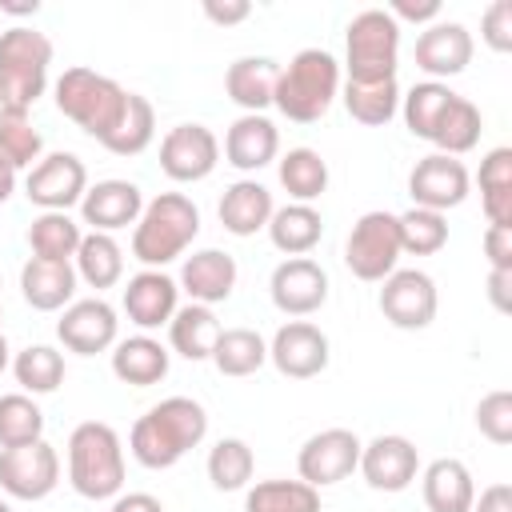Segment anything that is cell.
<instances>
[{"label": "cell", "mask_w": 512, "mask_h": 512, "mask_svg": "<svg viewBox=\"0 0 512 512\" xmlns=\"http://www.w3.org/2000/svg\"><path fill=\"white\" fill-rule=\"evenodd\" d=\"M208 436V412L192 396L152 404L128 432V448L144 468H172Z\"/></svg>", "instance_id": "1"}, {"label": "cell", "mask_w": 512, "mask_h": 512, "mask_svg": "<svg viewBox=\"0 0 512 512\" xmlns=\"http://www.w3.org/2000/svg\"><path fill=\"white\" fill-rule=\"evenodd\" d=\"M340 96V64L324 48H300L276 76L272 104L292 124H316L328 116L332 100Z\"/></svg>", "instance_id": "2"}, {"label": "cell", "mask_w": 512, "mask_h": 512, "mask_svg": "<svg viewBox=\"0 0 512 512\" xmlns=\"http://www.w3.org/2000/svg\"><path fill=\"white\" fill-rule=\"evenodd\" d=\"M200 236V208L184 192H160L144 204L140 220L132 224V256L144 268H164L188 252Z\"/></svg>", "instance_id": "3"}, {"label": "cell", "mask_w": 512, "mask_h": 512, "mask_svg": "<svg viewBox=\"0 0 512 512\" xmlns=\"http://www.w3.org/2000/svg\"><path fill=\"white\" fill-rule=\"evenodd\" d=\"M68 484L84 500H116L124 488V444L112 424L84 420L68 436Z\"/></svg>", "instance_id": "4"}, {"label": "cell", "mask_w": 512, "mask_h": 512, "mask_svg": "<svg viewBox=\"0 0 512 512\" xmlns=\"http://www.w3.org/2000/svg\"><path fill=\"white\" fill-rule=\"evenodd\" d=\"M56 108L80 132H88L96 144H104L128 108V88H120L104 72L76 64V68H64V76L56 80Z\"/></svg>", "instance_id": "5"}, {"label": "cell", "mask_w": 512, "mask_h": 512, "mask_svg": "<svg viewBox=\"0 0 512 512\" xmlns=\"http://www.w3.org/2000/svg\"><path fill=\"white\" fill-rule=\"evenodd\" d=\"M52 40L28 24H12L0 32V108L32 112V104L48 88Z\"/></svg>", "instance_id": "6"}, {"label": "cell", "mask_w": 512, "mask_h": 512, "mask_svg": "<svg viewBox=\"0 0 512 512\" xmlns=\"http://www.w3.org/2000/svg\"><path fill=\"white\" fill-rule=\"evenodd\" d=\"M344 68L348 80L372 84V80H396V56H400V24L384 8H364L352 16L344 36Z\"/></svg>", "instance_id": "7"}, {"label": "cell", "mask_w": 512, "mask_h": 512, "mask_svg": "<svg viewBox=\"0 0 512 512\" xmlns=\"http://www.w3.org/2000/svg\"><path fill=\"white\" fill-rule=\"evenodd\" d=\"M396 260H400V224H396V212H384V208H372L364 212L348 240H344V264L356 280L364 284H380L384 276L396 272Z\"/></svg>", "instance_id": "8"}, {"label": "cell", "mask_w": 512, "mask_h": 512, "mask_svg": "<svg viewBox=\"0 0 512 512\" xmlns=\"http://www.w3.org/2000/svg\"><path fill=\"white\" fill-rule=\"evenodd\" d=\"M380 312L392 328L400 332H420L436 320L440 296H436V280L420 268H396L392 276L380 280Z\"/></svg>", "instance_id": "9"}, {"label": "cell", "mask_w": 512, "mask_h": 512, "mask_svg": "<svg viewBox=\"0 0 512 512\" xmlns=\"http://www.w3.org/2000/svg\"><path fill=\"white\" fill-rule=\"evenodd\" d=\"M360 448L364 444L352 428H324L304 440V448L296 456V472L312 488H332L360 468Z\"/></svg>", "instance_id": "10"}, {"label": "cell", "mask_w": 512, "mask_h": 512, "mask_svg": "<svg viewBox=\"0 0 512 512\" xmlns=\"http://www.w3.org/2000/svg\"><path fill=\"white\" fill-rule=\"evenodd\" d=\"M84 192H88V168L72 152L40 156L36 168H28V180H24V196L44 212H68L72 204L84 200Z\"/></svg>", "instance_id": "11"}, {"label": "cell", "mask_w": 512, "mask_h": 512, "mask_svg": "<svg viewBox=\"0 0 512 512\" xmlns=\"http://www.w3.org/2000/svg\"><path fill=\"white\" fill-rule=\"evenodd\" d=\"M220 164V140L204 124H176L160 140V172L176 184L208 180Z\"/></svg>", "instance_id": "12"}, {"label": "cell", "mask_w": 512, "mask_h": 512, "mask_svg": "<svg viewBox=\"0 0 512 512\" xmlns=\"http://www.w3.org/2000/svg\"><path fill=\"white\" fill-rule=\"evenodd\" d=\"M60 484V456L48 440L0 448V488L12 500H44Z\"/></svg>", "instance_id": "13"}, {"label": "cell", "mask_w": 512, "mask_h": 512, "mask_svg": "<svg viewBox=\"0 0 512 512\" xmlns=\"http://www.w3.org/2000/svg\"><path fill=\"white\" fill-rule=\"evenodd\" d=\"M268 360L288 380H312L328 368L332 344L312 320H288V324L276 328V336L268 344Z\"/></svg>", "instance_id": "14"}, {"label": "cell", "mask_w": 512, "mask_h": 512, "mask_svg": "<svg viewBox=\"0 0 512 512\" xmlns=\"http://www.w3.org/2000/svg\"><path fill=\"white\" fill-rule=\"evenodd\" d=\"M468 188H472L468 168L456 156H444V152H432V156L416 160V168L408 172L412 208L448 212V208H456V204L468 200Z\"/></svg>", "instance_id": "15"}, {"label": "cell", "mask_w": 512, "mask_h": 512, "mask_svg": "<svg viewBox=\"0 0 512 512\" xmlns=\"http://www.w3.org/2000/svg\"><path fill=\"white\" fill-rule=\"evenodd\" d=\"M268 296L284 316H312L328 304V272L312 256H288L272 268Z\"/></svg>", "instance_id": "16"}, {"label": "cell", "mask_w": 512, "mask_h": 512, "mask_svg": "<svg viewBox=\"0 0 512 512\" xmlns=\"http://www.w3.org/2000/svg\"><path fill=\"white\" fill-rule=\"evenodd\" d=\"M116 332H120V320H116V308L100 296H88V300H72L60 320H56V336L68 352L76 356H96V352H108L116 344Z\"/></svg>", "instance_id": "17"}, {"label": "cell", "mask_w": 512, "mask_h": 512, "mask_svg": "<svg viewBox=\"0 0 512 512\" xmlns=\"http://www.w3.org/2000/svg\"><path fill=\"white\" fill-rule=\"evenodd\" d=\"M360 472L376 492H404L420 476V452L408 436H376L360 448Z\"/></svg>", "instance_id": "18"}, {"label": "cell", "mask_w": 512, "mask_h": 512, "mask_svg": "<svg viewBox=\"0 0 512 512\" xmlns=\"http://www.w3.org/2000/svg\"><path fill=\"white\" fill-rule=\"evenodd\" d=\"M472 32L460 20H436L416 36V68L428 72L432 80L460 76L472 64Z\"/></svg>", "instance_id": "19"}, {"label": "cell", "mask_w": 512, "mask_h": 512, "mask_svg": "<svg viewBox=\"0 0 512 512\" xmlns=\"http://www.w3.org/2000/svg\"><path fill=\"white\" fill-rule=\"evenodd\" d=\"M176 308H180V284L164 268H144L124 288V312L144 332L168 324L176 316Z\"/></svg>", "instance_id": "20"}, {"label": "cell", "mask_w": 512, "mask_h": 512, "mask_svg": "<svg viewBox=\"0 0 512 512\" xmlns=\"http://www.w3.org/2000/svg\"><path fill=\"white\" fill-rule=\"evenodd\" d=\"M144 212V196L132 180H100L84 192L80 200V216L92 232H120L128 224H136Z\"/></svg>", "instance_id": "21"}, {"label": "cell", "mask_w": 512, "mask_h": 512, "mask_svg": "<svg viewBox=\"0 0 512 512\" xmlns=\"http://www.w3.org/2000/svg\"><path fill=\"white\" fill-rule=\"evenodd\" d=\"M236 276H240V268H236V260H232L228 252H220V248H200V252L184 256L176 284L192 296V304H208V308H212V304H220V300L232 296Z\"/></svg>", "instance_id": "22"}, {"label": "cell", "mask_w": 512, "mask_h": 512, "mask_svg": "<svg viewBox=\"0 0 512 512\" xmlns=\"http://www.w3.org/2000/svg\"><path fill=\"white\" fill-rule=\"evenodd\" d=\"M20 296L36 312H60L76 296V268L72 260H44L28 256L20 268Z\"/></svg>", "instance_id": "23"}, {"label": "cell", "mask_w": 512, "mask_h": 512, "mask_svg": "<svg viewBox=\"0 0 512 512\" xmlns=\"http://www.w3.org/2000/svg\"><path fill=\"white\" fill-rule=\"evenodd\" d=\"M280 152V132L268 116L260 112H244L240 120H232L228 136H224V160L240 172H260L264 164H272Z\"/></svg>", "instance_id": "24"}, {"label": "cell", "mask_w": 512, "mask_h": 512, "mask_svg": "<svg viewBox=\"0 0 512 512\" xmlns=\"http://www.w3.org/2000/svg\"><path fill=\"white\" fill-rule=\"evenodd\" d=\"M168 364H172V352L156 336H148V332L112 344V376L132 384V388L160 384L168 376Z\"/></svg>", "instance_id": "25"}, {"label": "cell", "mask_w": 512, "mask_h": 512, "mask_svg": "<svg viewBox=\"0 0 512 512\" xmlns=\"http://www.w3.org/2000/svg\"><path fill=\"white\" fill-rule=\"evenodd\" d=\"M420 492H424L428 512H472V500H476L472 472L456 456L432 460L424 468V476H420Z\"/></svg>", "instance_id": "26"}, {"label": "cell", "mask_w": 512, "mask_h": 512, "mask_svg": "<svg viewBox=\"0 0 512 512\" xmlns=\"http://www.w3.org/2000/svg\"><path fill=\"white\" fill-rule=\"evenodd\" d=\"M216 212H220L224 232H232V236H256L260 228H268L276 204H272V192L260 180H236V184L224 188Z\"/></svg>", "instance_id": "27"}, {"label": "cell", "mask_w": 512, "mask_h": 512, "mask_svg": "<svg viewBox=\"0 0 512 512\" xmlns=\"http://www.w3.org/2000/svg\"><path fill=\"white\" fill-rule=\"evenodd\" d=\"M276 76H280V64L272 56H240L224 72V92L244 112L264 116V108L272 104V92H276Z\"/></svg>", "instance_id": "28"}, {"label": "cell", "mask_w": 512, "mask_h": 512, "mask_svg": "<svg viewBox=\"0 0 512 512\" xmlns=\"http://www.w3.org/2000/svg\"><path fill=\"white\" fill-rule=\"evenodd\" d=\"M220 320L208 304H184L168 320V344L184 360H212V348L220 340Z\"/></svg>", "instance_id": "29"}, {"label": "cell", "mask_w": 512, "mask_h": 512, "mask_svg": "<svg viewBox=\"0 0 512 512\" xmlns=\"http://www.w3.org/2000/svg\"><path fill=\"white\" fill-rule=\"evenodd\" d=\"M324 236V220L312 204H284L268 220V240L284 256H308Z\"/></svg>", "instance_id": "30"}, {"label": "cell", "mask_w": 512, "mask_h": 512, "mask_svg": "<svg viewBox=\"0 0 512 512\" xmlns=\"http://www.w3.org/2000/svg\"><path fill=\"white\" fill-rule=\"evenodd\" d=\"M480 132H484L480 108H476L468 96L452 92V100H448V108L440 112L436 132H432L428 144H436V152H444V156H464V152H472V148L480 144Z\"/></svg>", "instance_id": "31"}, {"label": "cell", "mask_w": 512, "mask_h": 512, "mask_svg": "<svg viewBox=\"0 0 512 512\" xmlns=\"http://www.w3.org/2000/svg\"><path fill=\"white\" fill-rule=\"evenodd\" d=\"M72 260H76L72 264L76 280H84L96 292L120 284V276H124V252H120V244L108 232H84V240H80Z\"/></svg>", "instance_id": "32"}, {"label": "cell", "mask_w": 512, "mask_h": 512, "mask_svg": "<svg viewBox=\"0 0 512 512\" xmlns=\"http://www.w3.org/2000/svg\"><path fill=\"white\" fill-rule=\"evenodd\" d=\"M276 176L292 196V204H312L328 188V160L316 148H288L276 164Z\"/></svg>", "instance_id": "33"}, {"label": "cell", "mask_w": 512, "mask_h": 512, "mask_svg": "<svg viewBox=\"0 0 512 512\" xmlns=\"http://www.w3.org/2000/svg\"><path fill=\"white\" fill-rule=\"evenodd\" d=\"M480 208L488 224L512 228V148H492L480 160Z\"/></svg>", "instance_id": "34"}, {"label": "cell", "mask_w": 512, "mask_h": 512, "mask_svg": "<svg viewBox=\"0 0 512 512\" xmlns=\"http://www.w3.org/2000/svg\"><path fill=\"white\" fill-rule=\"evenodd\" d=\"M212 364L220 376H252L268 364V344L256 328H224L212 348Z\"/></svg>", "instance_id": "35"}, {"label": "cell", "mask_w": 512, "mask_h": 512, "mask_svg": "<svg viewBox=\"0 0 512 512\" xmlns=\"http://www.w3.org/2000/svg\"><path fill=\"white\" fill-rule=\"evenodd\" d=\"M344 108L352 120L368 128H384L400 112V84L396 80H372V84H344Z\"/></svg>", "instance_id": "36"}, {"label": "cell", "mask_w": 512, "mask_h": 512, "mask_svg": "<svg viewBox=\"0 0 512 512\" xmlns=\"http://www.w3.org/2000/svg\"><path fill=\"white\" fill-rule=\"evenodd\" d=\"M244 512H320V488L304 480H260L248 488Z\"/></svg>", "instance_id": "37"}, {"label": "cell", "mask_w": 512, "mask_h": 512, "mask_svg": "<svg viewBox=\"0 0 512 512\" xmlns=\"http://www.w3.org/2000/svg\"><path fill=\"white\" fill-rule=\"evenodd\" d=\"M80 240H84V228L68 212H40L28 224V248L32 256H44V260H72Z\"/></svg>", "instance_id": "38"}, {"label": "cell", "mask_w": 512, "mask_h": 512, "mask_svg": "<svg viewBox=\"0 0 512 512\" xmlns=\"http://www.w3.org/2000/svg\"><path fill=\"white\" fill-rule=\"evenodd\" d=\"M12 376L28 396H48L64 384V356L52 344H28L12 360Z\"/></svg>", "instance_id": "39"}, {"label": "cell", "mask_w": 512, "mask_h": 512, "mask_svg": "<svg viewBox=\"0 0 512 512\" xmlns=\"http://www.w3.org/2000/svg\"><path fill=\"white\" fill-rule=\"evenodd\" d=\"M252 472H256V456H252L248 440L224 436V440L212 444V452H208V480H212V488L240 492V488H248Z\"/></svg>", "instance_id": "40"}, {"label": "cell", "mask_w": 512, "mask_h": 512, "mask_svg": "<svg viewBox=\"0 0 512 512\" xmlns=\"http://www.w3.org/2000/svg\"><path fill=\"white\" fill-rule=\"evenodd\" d=\"M152 136H156V112H152L148 96L128 92V108H124L116 132L104 140V148H108L112 156H140V152L152 144Z\"/></svg>", "instance_id": "41"}, {"label": "cell", "mask_w": 512, "mask_h": 512, "mask_svg": "<svg viewBox=\"0 0 512 512\" xmlns=\"http://www.w3.org/2000/svg\"><path fill=\"white\" fill-rule=\"evenodd\" d=\"M40 152H44V140L32 116L16 108H0V160L20 172V168H36Z\"/></svg>", "instance_id": "42"}, {"label": "cell", "mask_w": 512, "mask_h": 512, "mask_svg": "<svg viewBox=\"0 0 512 512\" xmlns=\"http://www.w3.org/2000/svg\"><path fill=\"white\" fill-rule=\"evenodd\" d=\"M44 440V412L28 392L0 396V448H20Z\"/></svg>", "instance_id": "43"}, {"label": "cell", "mask_w": 512, "mask_h": 512, "mask_svg": "<svg viewBox=\"0 0 512 512\" xmlns=\"http://www.w3.org/2000/svg\"><path fill=\"white\" fill-rule=\"evenodd\" d=\"M448 100H452V88H448V84H440V80L412 84V88L400 96V112H404L408 132H412V136H420V140H432L436 120H440V112L448 108Z\"/></svg>", "instance_id": "44"}, {"label": "cell", "mask_w": 512, "mask_h": 512, "mask_svg": "<svg viewBox=\"0 0 512 512\" xmlns=\"http://www.w3.org/2000/svg\"><path fill=\"white\" fill-rule=\"evenodd\" d=\"M400 224V252L408 256H432L448 244V220L444 212H428V208H408L396 216Z\"/></svg>", "instance_id": "45"}, {"label": "cell", "mask_w": 512, "mask_h": 512, "mask_svg": "<svg viewBox=\"0 0 512 512\" xmlns=\"http://www.w3.org/2000/svg\"><path fill=\"white\" fill-rule=\"evenodd\" d=\"M476 428L484 440L492 444H512V392L508 388H496L488 396H480L476 404Z\"/></svg>", "instance_id": "46"}, {"label": "cell", "mask_w": 512, "mask_h": 512, "mask_svg": "<svg viewBox=\"0 0 512 512\" xmlns=\"http://www.w3.org/2000/svg\"><path fill=\"white\" fill-rule=\"evenodd\" d=\"M480 36L492 52H512V0H496L484 8V20H480Z\"/></svg>", "instance_id": "47"}, {"label": "cell", "mask_w": 512, "mask_h": 512, "mask_svg": "<svg viewBox=\"0 0 512 512\" xmlns=\"http://www.w3.org/2000/svg\"><path fill=\"white\" fill-rule=\"evenodd\" d=\"M484 256L496 272H512V228L504 224H488L484 232Z\"/></svg>", "instance_id": "48"}, {"label": "cell", "mask_w": 512, "mask_h": 512, "mask_svg": "<svg viewBox=\"0 0 512 512\" xmlns=\"http://www.w3.org/2000/svg\"><path fill=\"white\" fill-rule=\"evenodd\" d=\"M388 16L400 24V20H412V24H436L440 16V0H392Z\"/></svg>", "instance_id": "49"}, {"label": "cell", "mask_w": 512, "mask_h": 512, "mask_svg": "<svg viewBox=\"0 0 512 512\" xmlns=\"http://www.w3.org/2000/svg\"><path fill=\"white\" fill-rule=\"evenodd\" d=\"M204 16L220 28H232V24H244L252 16V4L248 0H204Z\"/></svg>", "instance_id": "50"}, {"label": "cell", "mask_w": 512, "mask_h": 512, "mask_svg": "<svg viewBox=\"0 0 512 512\" xmlns=\"http://www.w3.org/2000/svg\"><path fill=\"white\" fill-rule=\"evenodd\" d=\"M472 512H512V484H488L472 500Z\"/></svg>", "instance_id": "51"}, {"label": "cell", "mask_w": 512, "mask_h": 512, "mask_svg": "<svg viewBox=\"0 0 512 512\" xmlns=\"http://www.w3.org/2000/svg\"><path fill=\"white\" fill-rule=\"evenodd\" d=\"M488 300L496 312H512V272H488Z\"/></svg>", "instance_id": "52"}, {"label": "cell", "mask_w": 512, "mask_h": 512, "mask_svg": "<svg viewBox=\"0 0 512 512\" xmlns=\"http://www.w3.org/2000/svg\"><path fill=\"white\" fill-rule=\"evenodd\" d=\"M108 512H164V504L152 492H120Z\"/></svg>", "instance_id": "53"}, {"label": "cell", "mask_w": 512, "mask_h": 512, "mask_svg": "<svg viewBox=\"0 0 512 512\" xmlns=\"http://www.w3.org/2000/svg\"><path fill=\"white\" fill-rule=\"evenodd\" d=\"M0 12H8V16H36L40 0H0Z\"/></svg>", "instance_id": "54"}, {"label": "cell", "mask_w": 512, "mask_h": 512, "mask_svg": "<svg viewBox=\"0 0 512 512\" xmlns=\"http://www.w3.org/2000/svg\"><path fill=\"white\" fill-rule=\"evenodd\" d=\"M12 192H16V168L0 160V204H8V200H12Z\"/></svg>", "instance_id": "55"}, {"label": "cell", "mask_w": 512, "mask_h": 512, "mask_svg": "<svg viewBox=\"0 0 512 512\" xmlns=\"http://www.w3.org/2000/svg\"><path fill=\"white\" fill-rule=\"evenodd\" d=\"M12 364V356H8V340H4V332H0V372Z\"/></svg>", "instance_id": "56"}, {"label": "cell", "mask_w": 512, "mask_h": 512, "mask_svg": "<svg viewBox=\"0 0 512 512\" xmlns=\"http://www.w3.org/2000/svg\"><path fill=\"white\" fill-rule=\"evenodd\" d=\"M0 512H12V504H8V500H0Z\"/></svg>", "instance_id": "57"}, {"label": "cell", "mask_w": 512, "mask_h": 512, "mask_svg": "<svg viewBox=\"0 0 512 512\" xmlns=\"http://www.w3.org/2000/svg\"><path fill=\"white\" fill-rule=\"evenodd\" d=\"M0 320H4V304H0Z\"/></svg>", "instance_id": "58"}]
</instances>
